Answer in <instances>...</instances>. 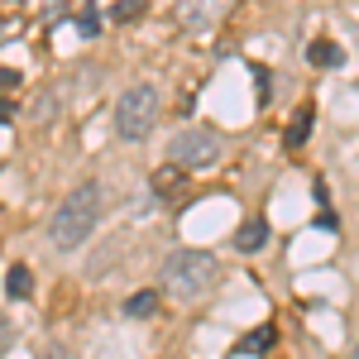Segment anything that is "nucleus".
I'll return each mask as SVG.
<instances>
[{"label":"nucleus","instance_id":"obj_12","mask_svg":"<svg viewBox=\"0 0 359 359\" xmlns=\"http://www.w3.org/2000/svg\"><path fill=\"white\" fill-rule=\"evenodd\" d=\"M182 172H187V168H177V163L158 168V172H154V192H158V196H172V187L182 182Z\"/></svg>","mask_w":359,"mask_h":359},{"label":"nucleus","instance_id":"obj_3","mask_svg":"<svg viewBox=\"0 0 359 359\" xmlns=\"http://www.w3.org/2000/svg\"><path fill=\"white\" fill-rule=\"evenodd\" d=\"M158 115H163V101H158V91H154V86H130V91L115 101V135L135 144V139L154 135Z\"/></svg>","mask_w":359,"mask_h":359},{"label":"nucleus","instance_id":"obj_15","mask_svg":"<svg viewBox=\"0 0 359 359\" xmlns=\"http://www.w3.org/2000/svg\"><path fill=\"white\" fill-rule=\"evenodd\" d=\"M15 345V326H10V316H0V355Z\"/></svg>","mask_w":359,"mask_h":359},{"label":"nucleus","instance_id":"obj_11","mask_svg":"<svg viewBox=\"0 0 359 359\" xmlns=\"http://www.w3.org/2000/svg\"><path fill=\"white\" fill-rule=\"evenodd\" d=\"M5 292H10V297H20V302H25L29 292H34V273H29L25 264H10V278H5Z\"/></svg>","mask_w":359,"mask_h":359},{"label":"nucleus","instance_id":"obj_16","mask_svg":"<svg viewBox=\"0 0 359 359\" xmlns=\"http://www.w3.org/2000/svg\"><path fill=\"white\" fill-rule=\"evenodd\" d=\"M53 111H57V101H53V96H39V106H34V115H39V120H53Z\"/></svg>","mask_w":359,"mask_h":359},{"label":"nucleus","instance_id":"obj_19","mask_svg":"<svg viewBox=\"0 0 359 359\" xmlns=\"http://www.w3.org/2000/svg\"><path fill=\"white\" fill-rule=\"evenodd\" d=\"M15 120V106H10V96H0V125H10Z\"/></svg>","mask_w":359,"mask_h":359},{"label":"nucleus","instance_id":"obj_14","mask_svg":"<svg viewBox=\"0 0 359 359\" xmlns=\"http://www.w3.org/2000/svg\"><path fill=\"white\" fill-rule=\"evenodd\" d=\"M139 10H144L139 0H115V5H111V15H115V20H120V25H125V20H135Z\"/></svg>","mask_w":359,"mask_h":359},{"label":"nucleus","instance_id":"obj_9","mask_svg":"<svg viewBox=\"0 0 359 359\" xmlns=\"http://www.w3.org/2000/svg\"><path fill=\"white\" fill-rule=\"evenodd\" d=\"M311 120H316V111H311V106H302V111L292 115V125H287L283 144H287V149H302V144H306V135H311Z\"/></svg>","mask_w":359,"mask_h":359},{"label":"nucleus","instance_id":"obj_13","mask_svg":"<svg viewBox=\"0 0 359 359\" xmlns=\"http://www.w3.org/2000/svg\"><path fill=\"white\" fill-rule=\"evenodd\" d=\"M77 29H82V39H96V34H101V15H96V10H82V15H77Z\"/></svg>","mask_w":359,"mask_h":359},{"label":"nucleus","instance_id":"obj_21","mask_svg":"<svg viewBox=\"0 0 359 359\" xmlns=\"http://www.w3.org/2000/svg\"><path fill=\"white\" fill-rule=\"evenodd\" d=\"M355 359H359V345H355Z\"/></svg>","mask_w":359,"mask_h":359},{"label":"nucleus","instance_id":"obj_7","mask_svg":"<svg viewBox=\"0 0 359 359\" xmlns=\"http://www.w3.org/2000/svg\"><path fill=\"white\" fill-rule=\"evenodd\" d=\"M269 345H278V326H269V321H264V326H254V331L240 340V355H264Z\"/></svg>","mask_w":359,"mask_h":359},{"label":"nucleus","instance_id":"obj_10","mask_svg":"<svg viewBox=\"0 0 359 359\" xmlns=\"http://www.w3.org/2000/svg\"><path fill=\"white\" fill-rule=\"evenodd\" d=\"M154 311H158V292H154V287H144V292H135V297L125 302V316H130V321H149Z\"/></svg>","mask_w":359,"mask_h":359},{"label":"nucleus","instance_id":"obj_2","mask_svg":"<svg viewBox=\"0 0 359 359\" xmlns=\"http://www.w3.org/2000/svg\"><path fill=\"white\" fill-rule=\"evenodd\" d=\"M211 283H216V254H206V249H177V254H168L163 287L172 292V297L192 302V297H201Z\"/></svg>","mask_w":359,"mask_h":359},{"label":"nucleus","instance_id":"obj_20","mask_svg":"<svg viewBox=\"0 0 359 359\" xmlns=\"http://www.w3.org/2000/svg\"><path fill=\"white\" fill-rule=\"evenodd\" d=\"M43 359H67V355H62V350H57V345H53V350H48V355H43Z\"/></svg>","mask_w":359,"mask_h":359},{"label":"nucleus","instance_id":"obj_1","mask_svg":"<svg viewBox=\"0 0 359 359\" xmlns=\"http://www.w3.org/2000/svg\"><path fill=\"white\" fill-rule=\"evenodd\" d=\"M101 221V187L96 182H82V187H72L67 201L53 211V225H48V240L57 249H77L86 245V235L96 230Z\"/></svg>","mask_w":359,"mask_h":359},{"label":"nucleus","instance_id":"obj_5","mask_svg":"<svg viewBox=\"0 0 359 359\" xmlns=\"http://www.w3.org/2000/svg\"><path fill=\"white\" fill-rule=\"evenodd\" d=\"M230 5L235 0H177V20L187 29H211L230 15Z\"/></svg>","mask_w":359,"mask_h":359},{"label":"nucleus","instance_id":"obj_8","mask_svg":"<svg viewBox=\"0 0 359 359\" xmlns=\"http://www.w3.org/2000/svg\"><path fill=\"white\" fill-rule=\"evenodd\" d=\"M264 245H269V225L264 221H249L245 230L235 235V249H240V254H259Z\"/></svg>","mask_w":359,"mask_h":359},{"label":"nucleus","instance_id":"obj_18","mask_svg":"<svg viewBox=\"0 0 359 359\" xmlns=\"http://www.w3.org/2000/svg\"><path fill=\"white\" fill-rule=\"evenodd\" d=\"M254 77H259V101H269V72H264V67H254Z\"/></svg>","mask_w":359,"mask_h":359},{"label":"nucleus","instance_id":"obj_17","mask_svg":"<svg viewBox=\"0 0 359 359\" xmlns=\"http://www.w3.org/2000/svg\"><path fill=\"white\" fill-rule=\"evenodd\" d=\"M20 86V72L15 67H0V91H15Z\"/></svg>","mask_w":359,"mask_h":359},{"label":"nucleus","instance_id":"obj_22","mask_svg":"<svg viewBox=\"0 0 359 359\" xmlns=\"http://www.w3.org/2000/svg\"><path fill=\"white\" fill-rule=\"evenodd\" d=\"M15 5H20V0H15Z\"/></svg>","mask_w":359,"mask_h":359},{"label":"nucleus","instance_id":"obj_4","mask_svg":"<svg viewBox=\"0 0 359 359\" xmlns=\"http://www.w3.org/2000/svg\"><path fill=\"white\" fill-rule=\"evenodd\" d=\"M172 163L177 168H211L221 158V139L211 135V130H182V135L172 139Z\"/></svg>","mask_w":359,"mask_h":359},{"label":"nucleus","instance_id":"obj_6","mask_svg":"<svg viewBox=\"0 0 359 359\" xmlns=\"http://www.w3.org/2000/svg\"><path fill=\"white\" fill-rule=\"evenodd\" d=\"M306 62L311 67H340L345 53H340V43H331V39H316V43H306Z\"/></svg>","mask_w":359,"mask_h":359}]
</instances>
